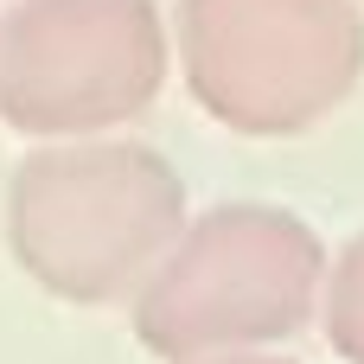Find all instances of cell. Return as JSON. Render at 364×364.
<instances>
[{"label": "cell", "mask_w": 364, "mask_h": 364, "mask_svg": "<svg viewBox=\"0 0 364 364\" xmlns=\"http://www.w3.org/2000/svg\"><path fill=\"white\" fill-rule=\"evenodd\" d=\"M0 224L32 288L70 307H109L128 301L179 237L186 179L147 141L70 134L13 166Z\"/></svg>", "instance_id": "cell-1"}, {"label": "cell", "mask_w": 364, "mask_h": 364, "mask_svg": "<svg viewBox=\"0 0 364 364\" xmlns=\"http://www.w3.org/2000/svg\"><path fill=\"white\" fill-rule=\"evenodd\" d=\"M326 282V243L282 205H211L186 218L128 294L134 339L160 364L269 352L294 339Z\"/></svg>", "instance_id": "cell-2"}, {"label": "cell", "mask_w": 364, "mask_h": 364, "mask_svg": "<svg viewBox=\"0 0 364 364\" xmlns=\"http://www.w3.org/2000/svg\"><path fill=\"white\" fill-rule=\"evenodd\" d=\"M192 102L250 141H288L339 115L364 83L358 0H179Z\"/></svg>", "instance_id": "cell-3"}, {"label": "cell", "mask_w": 364, "mask_h": 364, "mask_svg": "<svg viewBox=\"0 0 364 364\" xmlns=\"http://www.w3.org/2000/svg\"><path fill=\"white\" fill-rule=\"evenodd\" d=\"M166 70L173 38L154 0H19L0 19V122L32 141L128 128Z\"/></svg>", "instance_id": "cell-4"}, {"label": "cell", "mask_w": 364, "mask_h": 364, "mask_svg": "<svg viewBox=\"0 0 364 364\" xmlns=\"http://www.w3.org/2000/svg\"><path fill=\"white\" fill-rule=\"evenodd\" d=\"M320 326H326V346L346 364H364V230L326 256V282H320Z\"/></svg>", "instance_id": "cell-5"}, {"label": "cell", "mask_w": 364, "mask_h": 364, "mask_svg": "<svg viewBox=\"0 0 364 364\" xmlns=\"http://www.w3.org/2000/svg\"><path fill=\"white\" fill-rule=\"evenodd\" d=\"M192 364H294V358H275V352H224V358H192Z\"/></svg>", "instance_id": "cell-6"}]
</instances>
